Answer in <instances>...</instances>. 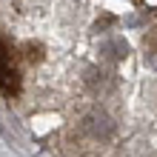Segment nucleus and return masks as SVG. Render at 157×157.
<instances>
[{"label": "nucleus", "instance_id": "f257e3e1", "mask_svg": "<svg viewBox=\"0 0 157 157\" xmlns=\"http://www.w3.org/2000/svg\"><path fill=\"white\" fill-rule=\"evenodd\" d=\"M9 46L0 40V91H6V94H17L20 91V75L12 69V63H9Z\"/></svg>", "mask_w": 157, "mask_h": 157}, {"label": "nucleus", "instance_id": "f03ea898", "mask_svg": "<svg viewBox=\"0 0 157 157\" xmlns=\"http://www.w3.org/2000/svg\"><path fill=\"white\" fill-rule=\"evenodd\" d=\"M23 52H26V60L29 63H40L43 60V46H37V43H26Z\"/></svg>", "mask_w": 157, "mask_h": 157}]
</instances>
